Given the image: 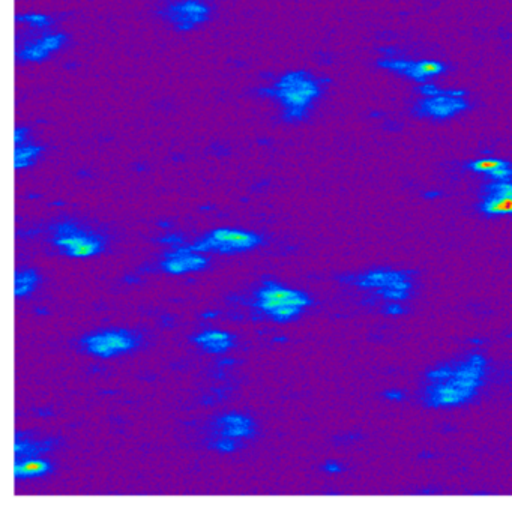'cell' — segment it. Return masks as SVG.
I'll use <instances>...</instances> for the list:
<instances>
[{"label":"cell","mask_w":512,"mask_h":512,"mask_svg":"<svg viewBox=\"0 0 512 512\" xmlns=\"http://www.w3.org/2000/svg\"><path fill=\"white\" fill-rule=\"evenodd\" d=\"M257 301L254 302V308H259L263 313L274 310L283 305H296V307H308L313 304L310 296L301 290L287 289L277 283H265L262 289L257 290Z\"/></svg>","instance_id":"8"},{"label":"cell","mask_w":512,"mask_h":512,"mask_svg":"<svg viewBox=\"0 0 512 512\" xmlns=\"http://www.w3.org/2000/svg\"><path fill=\"white\" fill-rule=\"evenodd\" d=\"M302 311H304V308L296 307V305H283V307H277L274 310L268 311L266 316L271 317L274 322L289 323L295 322L301 316Z\"/></svg>","instance_id":"21"},{"label":"cell","mask_w":512,"mask_h":512,"mask_svg":"<svg viewBox=\"0 0 512 512\" xmlns=\"http://www.w3.org/2000/svg\"><path fill=\"white\" fill-rule=\"evenodd\" d=\"M50 449H52V442L50 440H44V442H20L17 439L16 460H19L22 455H25V458L34 457V455L43 454V452L50 451Z\"/></svg>","instance_id":"20"},{"label":"cell","mask_w":512,"mask_h":512,"mask_svg":"<svg viewBox=\"0 0 512 512\" xmlns=\"http://www.w3.org/2000/svg\"><path fill=\"white\" fill-rule=\"evenodd\" d=\"M16 22L28 23L32 28L37 29L49 28L53 25V20L49 16H43V14H19L16 17Z\"/></svg>","instance_id":"22"},{"label":"cell","mask_w":512,"mask_h":512,"mask_svg":"<svg viewBox=\"0 0 512 512\" xmlns=\"http://www.w3.org/2000/svg\"><path fill=\"white\" fill-rule=\"evenodd\" d=\"M52 230V242L59 248L62 254L74 259H86V257L98 256L106 250L109 239L98 233L82 230L74 223L55 224Z\"/></svg>","instance_id":"3"},{"label":"cell","mask_w":512,"mask_h":512,"mask_svg":"<svg viewBox=\"0 0 512 512\" xmlns=\"http://www.w3.org/2000/svg\"><path fill=\"white\" fill-rule=\"evenodd\" d=\"M323 83L328 79H316L307 71H292L284 74L271 88L257 91L260 97H268L283 106V121L298 124L305 121L314 101L322 95Z\"/></svg>","instance_id":"2"},{"label":"cell","mask_w":512,"mask_h":512,"mask_svg":"<svg viewBox=\"0 0 512 512\" xmlns=\"http://www.w3.org/2000/svg\"><path fill=\"white\" fill-rule=\"evenodd\" d=\"M421 92L427 97H434L421 104L427 115L433 116L434 119L448 118L458 110H464L467 107L464 101L458 98L466 95V92H443L430 85L422 86Z\"/></svg>","instance_id":"9"},{"label":"cell","mask_w":512,"mask_h":512,"mask_svg":"<svg viewBox=\"0 0 512 512\" xmlns=\"http://www.w3.org/2000/svg\"><path fill=\"white\" fill-rule=\"evenodd\" d=\"M29 134V128H16V131H14V143L16 145H19V143L26 142V136Z\"/></svg>","instance_id":"25"},{"label":"cell","mask_w":512,"mask_h":512,"mask_svg":"<svg viewBox=\"0 0 512 512\" xmlns=\"http://www.w3.org/2000/svg\"><path fill=\"white\" fill-rule=\"evenodd\" d=\"M322 469L329 473H340L343 472V470H346V467L341 466L338 461L328 460L325 464H323Z\"/></svg>","instance_id":"24"},{"label":"cell","mask_w":512,"mask_h":512,"mask_svg":"<svg viewBox=\"0 0 512 512\" xmlns=\"http://www.w3.org/2000/svg\"><path fill=\"white\" fill-rule=\"evenodd\" d=\"M380 67L389 68V70L397 71L404 74L416 82H422L427 77L437 76L446 71L445 64L437 61H421V62H404V61H386L379 62Z\"/></svg>","instance_id":"12"},{"label":"cell","mask_w":512,"mask_h":512,"mask_svg":"<svg viewBox=\"0 0 512 512\" xmlns=\"http://www.w3.org/2000/svg\"><path fill=\"white\" fill-rule=\"evenodd\" d=\"M481 202L478 203V211L484 217L496 218L512 215V197L497 196V194H479Z\"/></svg>","instance_id":"16"},{"label":"cell","mask_w":512,"mask_h":512,"mask_svg":"<svg viewBox=\"0 0 512 512\" xmlns=\"http://www.w3.org/2000/svg\"><path fill=\"white\" fill-rule=\"evenodd\" d=\"M160 14L178 31H190L211 19V10L202 0H178Z\"/></svg>","instance_id":"7"},{"label":"cell","mask_w":512,"mask_h":512,"mask_svg":"<svg viewBox=\"0 0 512 512\" xmlns=\"http://www.w3.org/2000/svg\"><path fill=\"white\" fill-rule=\"evenodd\" d=\"M383 397L389 398V400H404V392L398 391V389H388L383 392Z\"/></svg>","instance_id":"27"},{"label":"cell","mask_w":512,"mask_h":512,"mask_svg":"<svg viewBox=\"0 0 512 512\" xmlns=\"http://www.w3.org/2000/svg\"><path fill=\"white\" fill-rule=\"evenodd\" d=\"M263 238L257 233L238 229L212 230L203 236L196 245L187 247L188 251H217L221 254L244 253L262 244Z\"/></svg>","instance_id":"5"},{"label":"cell","mask_w":512,"mask_h":512,"mask_svg":"<svg viewBox=\"0 0 512 512\" xmlns=\"http://www.w3.org/2000/svg\"><path fill=\"white\" fill-rule=\"evenodd\" d=\"M190 340L202 347L205 352L224 353L233 347L235 335L223 331H206L197 337H190Z\"/></svg>","instance_id":"15"},{"label":"cell","mask_w":512,"mask_h":512,"mask_svg":"<svg viewBox=\"0 0 512 512\" xmlns=\"http://www.w3.org/2000/svg\"><path fill=\"white\" fill-rule=\"evenodd\" d=\"M140 340H142V335L139 332L113 329V331L98 332V334L82 338V346L85 347L89 355L107 359L136 349Z\"/></svg>","instance_id":"6"},{"label":"cell","mask_w":512,"mask_h":512,"mask_svg":"<svg viewBox=\"0 0 512 512\" xmlns=\"http://www.w3.org/2000/svg\"><path fill=\"white\" fill-rule=\"evenodd\" d=\"M40 283V275L34 269H26V271L16 272V287H14V295L16 298H26L29 293L34 292L35 287Z\"/></svg>","instance_id":"19"},{"label":"cell","mask_w":512,"mask_h":512,"mask_svg":"<svg viewBox=\"0 0 512 512\" xmlns=\"http://www.w3.org/2000/svg\"><path fill=\"white\" fill-rule=\"evenodd\" d=\"M464 169L470 170V172L484 173L493 181H511L512 179V164L506 160H497V158L470 161L464 166Z\"/></svg>","instance_id":"14"},{"label":"cell","mask_w":512,"mask_h":512,"mask_svg":"<svg viewBox=\"0 0 512 512\" xmlns=\"http://www.w3.org/2000/svg\"><path fill=\"white\" fill-rule=\"evenodd\" d=\"M425 376L430 382L424 389L425 406L433 409L463 406L484 385L487 359L479 353H470L466 361L440 365Z\"/></svg>","instance_id":"1"},{"label":"cell","mask_w":512,"mask_h":512,"mask_svg":"<svg viewBox=\"0 0 512 512\" xmlns=\"http://www.w3.org/2000/svg\"><path fill=\"white\" fill-rule=\"evenodd\" d=\"M209 260L206 257L197 256L187 248L166 254V259L161 262V269L167 274L182 275L185 272H199L208 268Z\"/></svg>","instance_id":"11"},{"label":"cell","mask_w":512,"mask_h":512,"mask_svg":"<svg viewBox=\"0 0 512 512\" xmlns=\"http://www.w3.org/2000/svg\"><path fill=\"white\" fill-rule=\"evenodd\" d=\"M43 151V146L26 145L25 142L19 143V145H16V151H14V169L20 170L34 166Z\"/></svg>","instance_id":"18"},{"label":"cell","mask_w":512,"mask_h":512,"mask_svg":"<svg viewBox=\"0 0 512 512\" xmlns=\"http://www.w3.org/2000/svg\"><path fill=\"white\" fill-rule=\"evenodd\" d=\"M215 433L223 437H253L254 422L248 416L230 413L215 421Z\"/></svg>","instance_id":"13"},{"label":"cell","mask_w":512,"mask_h":512,"mask_svg":"<svg viewBox=\"0 0 512 512\" xmlns=\"http://www.w3.org/2000/svg\"><path fill=\"white\" fill-rule=\"evenodd\" d=\"M511 374H512V371H511Z\"/></svg>","instance_id":"28"},{"label":"cell","mask_w":512,"mask_h":512,"mask_svg":"<svg viewBox=\"0 0 512 512\" xmlns=\"http://www.w3.org/2000/svg\"><path fill=\"white\" fill-rule=\"evenodd\" d=\"M52 472L53 464L40 458L29 457L14 463V476L17 479L41 478Z\"/></svg>","instance_id":"17"},{"label":"cell","mask_w":512,"mask_h":512,"mask_svg":"<svg viewBox=\"0 0 512 512\" xmlns=\"http://www.w3.org/2000/svg\"><path fill=\"white\" fill-rule=\"evenodd\" d=\"M65 43H67V35L65 34L44 35V37L26 44L23 49L17 50V61H46L52 53L61 50Z\"/></svg>","instance_id":"10"},{"label":"cell","mask_w":512,"mask_h":512,"mask_svg":"<svg viewBox=\"0 0 512 512\" xmlns=\"http://www.w3.org/2000/svg\"><path fill=\"white\" fill-rule=\"evenodd\" d=\"M406 313L404 311V308L401 307V305L394 304V302H391V304H386L385 307H383V314H403Z\"/></svg>","instance_id":"26"},{"label":"cell","mask_w":512,"mask_h":512,"mask_svg":"<svg viewBox=\"0 0 512 512\" xmlns=\"http://www.w3.org/2000/svg\"><path fill=\"white\" fill-rule=\"evenodd\" d=\"M211 448H217L220 452H233L236 446L233 440H230L229 437H224V439L218 440L215 445H211Z\"/></svg>","instance_id":"23"},{"label":"cell","mask_w":512,"mask_h":512,"mask_svg":"<svg viewBox=\"0 0 512 512\" xmlns=\"http://www.w3.org/2000/svg\"><path fill=\"white\" fill-rule=\"evenodd\" d=\"M412 271H391V269H374L356 277L341 278L352 281L361 290H373L377 295L391 301L409 299L413 289Z\"/></svg>","instance_id":"4"}]
</instances>
